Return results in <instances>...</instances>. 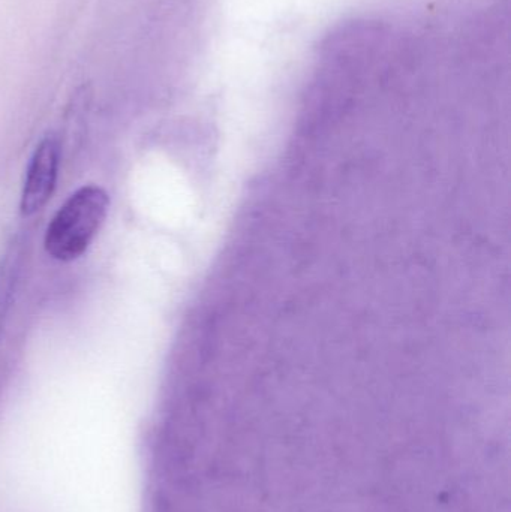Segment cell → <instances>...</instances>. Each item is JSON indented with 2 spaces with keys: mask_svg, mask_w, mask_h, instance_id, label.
Segmentation results:
<instances>
[{
  "mask_svg": "<svg viewBox=\"0 0 511 512\" xmlns=\"http://www.w3.org/2000/svg\"><path fill=\"white\" fill-rule=\"evenodd\" d=\"M108 206L110 198L99 186L75 191L48 224L44 240L48 255L62 262L80 258L104 224Z\"/></svg>",
  "mask_w": 511,
  "mask_h": 512,
  "instance_id": "obj_1",
  "label": "cell"
},
{
  "mask_svg": "<svg viewBox=\"0 0 511 512\" xmlns=\"http://www.w3.org/2000/svg\"><path fill=\"white\" fill-rule=\"evenodd\" d=\"M57 170H59V146L54 138H44L36 147L21 194V213L32 216L44 209L56 188Z\"/></svg>",
  "mask_w": 511,
  "mask_h": 512,
  "instance_id": "obj_2",
  "label": "cell"
}]
</instances>
